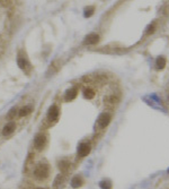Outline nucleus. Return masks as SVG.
I'll return each mask as SVG.
<instances>
[{
    "instance_id": "obj_1",
    "label": "nucleus",
    "mask_w": 169,
    "mask_h": 189,
    "mask_svg": "<svg viewBox=\"0 0 169 189\" xmlns=\"http://www.w3.org/2000/svg\"><path fill=\"white\" fill-rule=\"evenodd\" d=\"M33 175L35 177V179H37V180L39 181L45 180L49 177V175H50V167H49V164L38 163L35 167V169H34Z\"/></svg>"
},
{
    "instance_id": "obj_2",
    "label": "nucleus",
    "mask_w": 169,
    "mask_h": 189,
    "mask_svg": "<svg viewBox=\"0 0 169 189\" xmlns=\"http://www.w3.org/2000/svg\"><path fill=\"white\" fill-rule=\"evenodd\" d=\"M110 119H112V116H110L108 112L101 113L100 116H99L98 120H97V122H96V126H97V128L104 129V128H106L107 126L110 125Z\"/></svg>"
},
{
    "instance_id": "obj_3",
    "label": "nucleus",
    "mask_w": 169,
    "mask_h": 189,
    "mask_svg": "<svg viewBox=\"0 0 169 189\" xmlns=\"http://www.w3.org/2000/svg\"><path fill=\"white\" fill-rule=\"evenodd\" d=\"M48 143V137L44 134H37L36 137L34 138V146L38 151H42Z\"/></svg>"
},
{
    "instance_id": "obj_4",
    "label": "nucleus",
    "mask_w": 169,
    "mask_h": 189,
    "mask_svg": "<svg viewBox=\"0 0 169 189\" xmlns=\"http://www.w3.org/2000/svg\"><path fill=\"white\" fill-rule=\"evenodd\" d=\"M17 64H18V67L22 70L26 71V73L29 71V61H28V59L23 53H19V56L17 58Z\"/></svg>"
},
{
    "instance_id": "obj_5",
    "label": "nucleus",
    "mask_w": 169,
    "mask_h": 189,
    "mask_svg": "<svg viewBox=\"0 0 169 189\" xmlns=\"http://www.w3.org/2000/svg\"><path fill=\"white\" fill-rule=\"evenodd\" d=\"M59 114H60V110H59V107L58 105H51L50 109L48 111V119L51 120V121H55L58 120L59 118Z\"/></svg>"
},
{
    "instance_id": "obj_6",
    "label": "nucleus",
    "mask_w": 169,
    "mask_h": 189,
    "mask_svg": "<svg viewBox=\"0 0 169 189\" xmlns=\"http://www.w3.org/2000/svg\"><path fill=\"white\" fill-rule=\"evenodd\" d=\"M90 151H91V147H90L89 144H87V143H81V144L78 146V155L80 156V158H84V156H87L88 154L90 153Z\"/></svg>"
},
{
    "instance_id": "obj_7",
    "label": "nucleus",
    "mask_w": 169,
    "mask_h": 189,
    "mask_svg": "<svg viewBox=\"0 0 169 189\" xmlns=\"http://www.w3.org/2000/svg\"><path fill=\"white\" fill-rule=\"evenodd\" d=\"M15 129H16V125H15V122H8V124L6 125L5 127H3V135L6 136V137H8V136H10L11 134L14 133Z\"/></svg>"
},
{
    "instance_id": "obj_8",
    "label": "nucleus",
    "mask_w": 169,
    "mask_h": 189,
    "mask_svg": "<svg viewBox=\"0 0 169 189\" xmlns=\"http://www.w3.org/2000/svg\"><path fill=\"white\" fill-rule=\"evenodd\" d=\"M98 41H99V35L98 34H96V33L89 34V35H87L86 39H84V43H86V44H89V45L97 44Z\"/></svg>"
},
{
    "instance_id": "obj_9",
    "label": "nucleus",
    "mask_w": 169,
    "mask_h": 189,
    "mask_svg": "<svg viewBox=\"0 0 169 189\" xmlns=\"http://www.w3.org/2000/svg\"><path fill=\"white\" fill-rule=\"evenodd\" d=\"M77 93H78V92H77L76 87H72L70 88V90H68L64 93V100L65 101H72V100L76 99Z\"/></svg>"
},
{
    "instance_id": "obj_10",
    "label": "nucleus",
    "mask_w": 169,
    "mask_h": 189,
    "mask_svg": "<svg viewBox=\"0 0 169 189\" xmlns=\"http://www.w3.org/2000/svg\"><path fill=\"white\" fill-rule=\"evenodd\" d=\"M82 185H84V179H82L81 175H76V177H73L72 180H71V186H72V188H80Z\"/></svg>"
},
{
    "instance_id": "obj_11",
    "label": "nucleus",
    "mask_w": 169,
    "mask_h": 189,
    "mask_svg": "<svg viewBox=\"0 0 169 189\" xmlns=\"http://www.w3.org/2000/svg\"><path fill=\"white\" fill-rule=\"evenodd\" d=\"M58 168H59V170L61 171V172H67L68 170H69V168H70V162L68 161V160H61V161H59V163H58Z\"/></svg>"
},
{
    "instance_id": "obj_12",
    "label": "nucleus",
    "mask_w": 169,
    "mask_h": 189,
    "mask_svg": "<svg viewBox=\"0 0 169 189\" xmlns=\"http://www.w3.org/2000/svg\"><path fill=\"white\" fill-rule=\"evenodd\" d=\"M33 111V108L31 107V105H26V107H24V108H22L19 110V112H18V116L20 117V118H23V117H26V116H28L29 113Z\"/></svg>"
},
{
    "instance_id": "obj_13",
    "label": "nucleus",
    "mask_w": 169,
    "mask_h": 189,
    "mask_svg": "<svg viewBox=\"0 0 169 189\" xmlns=\"http://www.w3.org/2000/svg\"><path fill=\"white\" fill-rule=\"evenodd\" d=\"M165 66H166V59L163 57H158L157 60H156V68L161 70V69L165 68Z\"/></svg>"
},
{
    "instance_id": "obj_14",
    "label": "nucleus",
    "mask_w": 169,
    "mask_h": 189,
    "mask_svg": "<svg viewBox=\"0 0 169 189\" xmlns=\"http://www.w3.org/2000/svg\"><path fill=\"white\" fill-rule=\"evenodd\" d=\"M94 13H95V8H94L93 6H88V7H86L84 10V15L86 18H89V17H91L94 15Z\"/></svg>"
},
{
    "instance_id": "obj_15",
    "label": "nucleus",
    "mask_w": 169,
    "mask_h": 189,
    "mask_svg": "<svg viewBox=\"0 0 169 189\" xmlns=\"http://www.w3.org/2000/svg\"><path fill=\"white\" fill-rule=\"evenodd\" d=\"M84 96L87 100H91L94 99V96H95V92H94V90H91V88H84Z\"/></svg>"
},
{
    "instance_id": "obj_16",
    "label": "nucleus",
    "mask_w": 169,
    "mask_h": 189,
    "mask_svg": "<svg viewBox=\"0 0 169 189\" xmlns=\"http://www.w3.org/2000/svg\"><path fill=\"white\" fill-rule=\"evenodd\" d=\"M101 189H110L112 188V182L110 180H107V179H104V180L100 181V184H99Z\"/></svg>"
},
{
    "instance_id": "obj_17",
    "label": "nucleus",
    "mask_w": 169,
    "mask_h": 189,
    "mask_svg": "<svg viewBox=\"0 0 169 189\" xmlns=\"http://www.w3.org/2000/svg\"><path fill=\"white\" fill-rule=\"evenodd\" d=\"M17 114V108H11L10 110H9V112L7 113V118H14L15 116Z\"/></svg>"
},
{
    "instance_id": "obj_18",
    "label": "nucleus",
    "mask_w": 169,
    "mask_h": 189,
    "mask_svg": "<svg viewBox=\"0 0 169 189\" xmlns=\"http://www.w3.org/2000/svg\"><path fill=\"white\" fill-rule=\"evenodd\" d=\"M62 180H63V175H56L55 180H54V182H53V186H54V187L59 186V185H60V184H61V182H62Z\"/></svg>"
},
{
    "instance_id": "obj_19",
    "label": "nucleus",
    "mask_w": 169,
    "mask_h": 189,
    "mask_svg": "<svg viewBox=\"0 0 169 189\" xmlns=\"http://www.w3.org/2000/svg\"><path fill=\"white\" fill-rule=\"evenodd\" d=\"M155 28H156V23H151L149 26H148V28L146 30V34H151L152 32L155 31Z\"/></svg>"
},
{
    "instance_id": "obj_20",
    "label": "nucleus",
    "mask_w": 169,
    "mask_h": 189,
    "mask_svg": "<svg viewBox=\"0 0 169 189\" xmlns=\"http://www.w3.org/2000/svg\"><path fill=\"white\" fill-rule=\"evenodd\" d=\"M107 101L110 102V103H115V102L118 101V99L116 97V96H110V97L107 99Z\"/></svg>"
},
{
    "instance_id": "obj_21",
    "label": "nucleus",
    "mask_w": 169,
    "mask_h": 189,
    "mask_svg": "<svg viewBox=\"0 0 169 189\" xmlns=\"http://www.w3.org/2000/svg\"><path fill=\"white\" fill-rule=\"evenodd\" d=\"M35 189H44V188H35Z\"/></svg>"
},
{
    "instance_id": "obj_22",
    "label": "nucleus",
    "mask_w": 169,
    "mask_h": 189,
    "mask_svg": "<svg viewBox=\"0 0 169 189\" xmlns=\"http://www.w3.org/2000/svg\"><path fill=\"white\" fill-rule=\"evenodd\" d=\"M168 101H169V94H168Z\"/></svg>"
},
{
    "instance_id": "obj_23",
    "label": "nucleus",
    "mask_w": 169,
    "mask_h": 189,
    "mask_svg": "<svg viewBox=\"0 0 169 189\" xmlns=\"http://www.w3.org/2000/svg\"><path fill=\"white\" fill-rule=\"evenodd\" d=\"M168 172H169V169H168Z\"/></svg>"
}]
</instances>
